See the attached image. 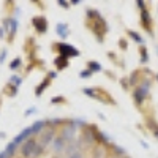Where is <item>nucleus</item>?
<instances>
[{"label":"nucleus","mask_w":158,"mask_h":158,"mask_svg":"<svg viewBox=\"0 0 158 158\" xmlns=\"http://www.w3.org/2000/svg\"><path fill=\"white\" fill-rule=\"evenodd\" d=\"M36 147H38L36 141H33V139L25 141V142L22 144V155H24L25 158H32L33 153H35V150H36Z\"/></svg>","instance_id":"f257e3e1"},{"label":"nucleus","mask_w":158,"mask_h":158,"mask_svg":"<svg viewBox=\"0 0 158 158\" xmlns=\"http://www.w3.org/2000/svg\"><path fill=\"white\" fill-rule=\"evenodd\" d=\"M59 51L62 52V57H74V56H77L79 54V51L76 49V48H73L71 44H65V43H60L59 44Z\"/></svg>","instance_id":"f03ea898"},{"label":"nucleus","mask_w":158,"mask_h":158,"mask_svg":"<svg viewBox=\"0 0 158 158\" xmlns=\"http://www.w3.org/2000/svg\"><path fill=\"white\" fill-rule=\"evenodd\" d=\"M30 135H32V128L29 127V128H24L21 133L13 139V142L16 144V146H19V144H24L25 141H29V138H30Z\"/></svg>","instance_id":"7ed1b4c3"},{"label":"nucleus","mask_w":158,"mask_h":158,"mask_svg":"<svg viewBox=\"0 0 158 158\" xmlns=\"http://www.w3.org/2000/svg\"><path fill=\"white\" fill-rule=\"evenodd\" d=\"M74 135H76V127L73 125V123H68L67 127L63 128V133H62V138L65 139V141H71L73 138H74Z\"/></svg>","instance_id":"20e7f679"},{"label":"nucleus","mask_w":158,"mask_h":158,"mask_svg":"<svg viewBox=\"0 0 158 158\" xmlns=\"http://www.w3.org/2000/svg\"><path fill=\"white\" fill-rule=\"evenodd\" d=\"M33 25H35V29L38 32H41V33H44L48 30V22H46L44 18H35L33 19Z\"/></svg>","instance_id":"39448f33"},{"label":"nucleus","mask_w":158,"mask_h":158,"mask_svg":"<svg viewBox=\"0 0 158 158\" xmlns=\"http://www.w3.org/2000/svg\"><path fill=\"white\" fill-rule=\"evenodd\" d=\"M65 147H67V141H65L62 136L56 138L54 141H52V149H54L56 152H62L65 150Z\"/></svg>","instance_id":"423d86ee"},{"label":"nucleus","mask_w":158,"mask_h":158,"mask_svg":"<svg viewBox=\"0 0 158 158\" xmlns=\"http://www.w3.org/2000/svg\"><path fill=\"white\" fill-rule=\"evenodd\" d=\"M56 30H57V35H59L60 38H67V36H68V25H67V24H63V22L57 24Z\"/></svg>","instance_id":"0eeeda50"},{"label":"nucleus","mask_w":158,"mask_h":158,"mask_svg":"<svg viewBox=\"0 0 158 158\" xmlns=\"http://www.w3.org/2000/svg\"><path fill=\"white\" fill-rule=\"evenodd\" d=\"M146 95H147V92L144 90L142 87L136 89V92H135V101H136V104H141L144 101V98H146Z\"/></svg>","instance_id":"6e6552de"},{"label":"nucleus","mask_w":158,"mask_h":158,"mask_svg":"<svg viewBox=\"0 0 158 158\" xmlns=\"http://www.w3.org/2000/svg\"><path fill=\"white\" fill-rule=\"evenodd\" d=\"M51 141H54V131H46V133L43 135V139L40 141V146L44 147V146H48Z\"/></svg>","instance_id":"1a4fd4ad"},{"label":"nucleus","mask_w":158,"mask_h":158,"mask_svg":"<svg viewBox=\"0 0 158 158\" xmlns=\"http://www.w3.org/2000/svg\"><path fill=\"white\" fill-rule=\"evenodd\" d=\"M44 125H46V122L44 120H36L30 128H32V135H38V133H41V130L44 128Z\"/></svg>","instance_id":"9d476101"},{"label":"nucleus","mask_w":158,"mask_h":158,"mask_svg":"<svg viewBox=\"0 0 158 158\" xmlns=\"http://www.w3.org/2000/svg\"><path fill=\"white\" fill-rule=\"evenodd\" d=\"M79 150V147H77V142H70L67 147H65V155L67 156H70L71 153H74V152H77Z\"/></svg>","instance_id":"9b49d317"},{"label":"nucleus","mask_w":158,"mask_h":158,"mask_svg":"<svg viewBox=\"0 0 158 158\" xmlns=\"http://www.w3.org/2000/svg\"><path fill=\"white\" fill-rule=\"evenodd\" d=\"M89 71H90V73H98V71H101V65L97 63V62H90V63H89Z\"/></svg>","instance_id":"f8f14e48"},{"label":"nucleus","mask_w":158,"mask_h":158,"mask_svg":"<svg viewBox=\"0 0 158 158\" xmlns=\"http://www.w3.org/2000/svg\"><path fill=\"white\" fill-rule=\"evenodd\" d=\"M15 150H16V144L11 141V142L8 144V146H6V150H5L6 156H13V155H15Z\"/></svg>","instance_id":"ddd939ff"},{"label":"nucleus","mask_w":158,"mask_h":158,"mask_svg":"<svg viewBox=\"0 0 158 158\" xmlns=\"http://www.w3.org/2000/svg\"><path fill=\"white\" fill-rule=\"evenodd\" d=\"M56 65H57V68L60 70V68H63V67H67V65H68V62H67V59H65V57H59V59H56Z\"/></svg>","instance_id":"4468645a"},{"label":"nucleus","mask_w":158,"mask_h":158,"mask_svg":"<svg viewBox=\"0 0 158 158\" xmlns=\"http://www.w3.org/2000/svg\"><path fill=\"white\" fill-rule=\"evenodd\" d=\"M141 18H142V22L149 27V25H150V15H149L147 10H142V16H141Z\"/></svg>","instance_id":"2eb2a0df"},{"label":"nucleus","mask_w":158,"mask_h":158,"mask_svg":"<svg viewBox=\"0 0 158 158\" xmlns=\"http://www.w3.org/2000/svg\"><path fill=\"white\" fill-rule=\"evenodd\" d=\"M10 25H11L10 33H11V35H15L16 30H18V21H16V19H10Z\"/></svg>","instance_id":"dca6fc26"},{"label":"nucleus","mask_w":158,"mask_h":158,"mask_svg":"<svg viewBox=\"0 0 158 158\" xmlns=\"http://www.w3.org/2000/svg\"><path fill=\"white\" fill-rule=\"evenodd\" d=\"M130 36H131V38H133V40H135V41H138V43H141V44H144V40H142V38H141V36H139V35H138V33L135 32V30H130Z\"/></svg>","instance_id":"f3484780"},{"label":"nucleus","mask_w":158,"mask_h":158,"mask_svg":"<svg viewBox=\"0 0 158 158\" xmlns=\"http://www.w3.org/2000/svg\"><path fill=\"white\" fill-rule=\"evenodd\" d=\"M84 94L90 98H97V90L95 89H84Z\"/></svg>","instance_id":"a211bd4d"},{"label":"nucleus","mask_w":158,"mask_h":158,"mask_svg":"<svg viewBox=\"0 0 158 158\" xmlns=\"http://www.w3.org/2000/svg\"><path fill=\"white\" fill-rule=\"evenodd\" d=\"M10 82H11V84H15L16 87H19V85H21V82H22V79H21L19 76H11Z\"/></svg>","instance_id":"6ab92c4d"},{"label":"nucleus","mask_w":158,"mask_h":158,"mask_svg":"<svg viewBox=\"0 0 158 158\" xmlns=\"http://www.w3.org/2000/svg\"><path fill=\"white\" fill-rule=\"evenodd\" d=\"M19 65H21V59H15V60L10 63V68H11V70H16Z\"/></svg>","instance_id":"aec40b11"},{"label":"nucleus","mask_w":158,"mask_h":158,"mask_svg":"<svg viewBox=\"0 0 158 158\" xmlns=\"http://www.w3.org/2000/svg\"><path fill=\"white\" fill-rule=\"evenodd\" d=\"M48 84H49V82H48V81H46V82H44V84H43V85H40V87H38V89H36V97H40V94H41V92H43V90H44V89H46V87H48Z\"/></svg>","instance_id":"412c9836"},{"label":"nucleus","mask_w":158,"mask_h":158,"mask_svg":"<svg viewBox=\"0 0 158 158\" xmlns=\"http://www.w3.org/2000/svg\"><path fill=\"white\" fill-rule=\"evenodd\" d=\"M84 123H85V122H84V118H74V122H73L74 127H77V125L81 127V125H84Z\"/></svg>","instance_id":"4be33fe9"},{"label":"nucleus","mask_w":158,"mask_h":158,"mask_svg":"<svg viewBox=\"0 0 158 158\" xmlns=\"http://www.w3.org/2000/svg\"><path fill=\"white\" fill-rule=\"evenodd\" d=\"M82 156H84V155H82V152H79V150H77V152L71 153V155H70L68 158H82Z\"/></svg>","instance_id":"5701e85b"},{"label":"nucleus","mask_w":158,"mask_h":158,"mask_svg":"<svg viewBox=\"0 0 158 158\" xmlns=\"http://www.w3.org/2000/svg\"><path fill=\"white\" fill-rule=\"evenodd\" d=\"M144 63H146L147 60H149V57H147V52H146V49H142V59H141Z\"/></svg>","instance_id":"b1692460"},{"label":"nucleus","mask_w":158,"mask_h":158,"mask_svg":"<svg viewBox=\"0 0 158 158\" xmlns=\"http://www.w3.org/2000/svg\"><path fill=\"white\" fill-rule=\"evenodd\" d=\"M90 74H92V73H90L89 70H87V71H82V73H79V76H81V77H89Z\"/></svg>","instance_id":"393cba45"},{"label":"nucleus","mask_w":158,"mask_h":158,"mask_svg":"<svg viewBox=\"0 0 158 158\" xmlns=\"http://www.w3.org/2000/svg\"><path fill=\"white\" fill-rule=\"evenodd\" d=\"M5 57H6V51H3V52H2V56H0V63H3Z\"/></svg>","instance_id":"a878e982"},{"label":"nucleus","mask_w":158,"mask_h":158,"mask_svg":"<svg viewBox=\"0 0 158 158\" xmlns=\"http://www.w3.org/2000/svg\"><path fill=\"white\" fill-rule=\"evenodd\" d=\"M59 5H62L63 8H68V2H63V0H59Z\"/></svg>","instance_id":"bb28decb"},{"label":"nucleus","mask_w":158,"mask_h":158,"mask_svg":"<svg viewBox=\"0 0 158 158\" xmlns=\"http://www.w3.org/2000/svg\"><path fill=\"white\" fill-rule=\"evenodd\" d=\"M114 149H115V152H118V153H125V149H122V147H117V146H115Z\"/></svg>","instance_id":"cd10ccee"},{"label":"nucleus","mask_w":158,"mask_h":158,"mask_svg":"<svg viewBox=\"0 0 158 158\" xmlns=\"http://www.w3.org/2000/svg\"><path fill=\"white\" fill-rule=\"evenodd\" d=\"M35 111H36L35 108H32V109H29V111H25V115H30V114H33Z\"/></svg>","instance_id":"c85d7f7f"},{"label":"nucleus","mask_w":158,"mask_h":158,"mask_svg":"<svg viewBox=\"0 0 158 158\" xmlns=\"http://www.w3.org/2000/svg\"><path fill=\"white\" fill-rule=\"evenodd\" d=\"M141 144H142V147H144V149H149V146H147V142H144V141H142Z\"/></svg>","instance_id":"c756f323"},{"label":"nucleus","mask_w":158,"mask_h":158,"mask_svg":"<svg viewBox=\"0 0 158 158\" xmlns=\"http://www.w3.org/2000/svg\"><path fill=\"white\" fill-rule=\"evenodd\" d=\"M0 158H8V156H6V153H5V152H2V153H0Z\"/></svg>","instance_id":"7c9ffc66"},{"label":"nucleus","mask_w":158,"mask_h":158,"mask_svg":"<svg viewBox=\"0 0 158 158\" xmlns=\"http://www.w3.org/2000/svg\"><path fill=\"white\" fill-rule=\"evenodd\" d=\"M3 35H5L3 33V29H0V38H3Z\"/></svg>","instance_id":"2f4dec72"},{"label":"nucleus","mask_w":158,"mask_h":158,"mask_svg":"<svg viewBox=\"0 0 158 158\" xmlns=\"http://www.w3.org/2000/svg\"><path fill=\"white\" fill-rule=\"evenodd\" d=\"M117 158H122V156H117Z\"/></svg>","instance_id":"473e14b6"},{"label":"nucleus","mask_w":158,"mask_h":158,"mask_svg":"<svg viewBox=\"0 0 158 158\" xmlns=\"http://www.w3.org/2000/svg\"><path fill=\"white\" fill-rule=\"evenodd\" d=\"M156 79H158V74H156Z\"/></svg>","instance_id":"72a5a7b5"}]
</instances>
